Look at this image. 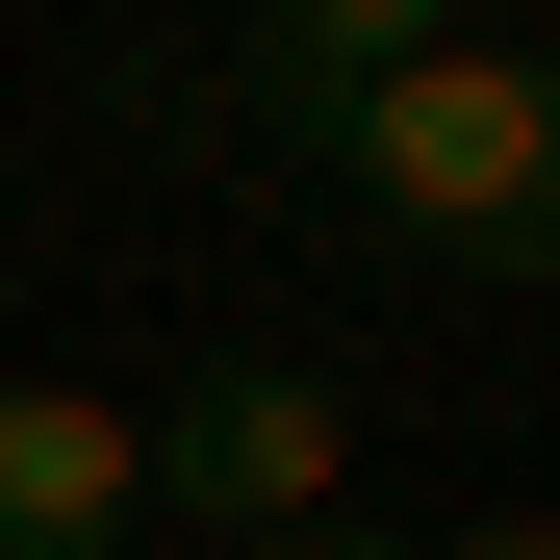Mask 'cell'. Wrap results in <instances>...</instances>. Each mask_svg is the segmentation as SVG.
I'll return each mask as SVG.
<instances>
[{"mask_svg":"<svg viewBox=\"0 0 560 560\" xmlns=\"http://www.w3.org/2000/svg\"><path fill=\"white\" fill-rule=\"evenodd\" d=\"M535 77H560V51H408V77H357V103L306 128V178H331L383 255L535 280Z\"/></svg>","mask_w":560,"mask_h":560,"instance_id":"1","label":"cell"},{"mask_svg":"<svg viewBox=\"0 0 560 560\" xmlns=\"http://www.w3.org/2000/svg\"><path fill=\"white\" fill-rule=\"evenodd\" d=\"M128 458H153V510H205V560H255V535H331L357 408H331V357H205Z\"/></svg>","mask_w":560,"mask_h":560,"instance_id":"2","label":"cell"},{"mask_svg":"<svg viewBox=\"0 0 560 560\" xmlns=\"http://www.w3.org/2000/svg\"><path fill=\"white\" fill-rule=\"evenodd\" d=\"M153 535V458L128 408H77V383H0V560H128Z\"/></svg>","mask_w":560,"mask_h":560,"instance_id":"3","label":"cell"},{"mask_svg":"<svg viewBox=\"0 0 560 560\" xmlns=\"http://www.w3.org/2000/svg\"><path fill=\"white\" fill-rule=\"evenodd\" d=\"M433 26H408V0H280V26L230 51V128H280V153H306L331 103H357V77H408Z\"/></svg>","mask_w":560,"mask_h":560,"instance_id":"4","label":"cell"},{"mask_svg":"<svg viewBox=\"0 0 560 560\" xmlns=\"http://www.w3.org/2000/svg\"><path fill=\"white\" fill-rule=\"evenodd\" d=\"M408 560H560V510H485V535H408Z\"/></svg>","mask_w":560,"mask_h":560,"instance_id":"5","label":"cell"},{"mask_svg":"<svg viewBox=\"0 0 560 560\" xmlns=\"http://www.w3.org/2000/svg\"><path fill=\"white\" fill-rule=\"evenodd\" d=\"M535 280H560V77H535Z\"/></svg>","mask_w":560,"mask_h":560,"instance_id":"6","label":"cell"},{"mask_svg":"<svg viewBox=\"0 0 560 560\" xmlns=\"http://www.w3.org/2000/svg\"><path fill=\"white\" fill-rule=\"evenodd\" d=\"M255 560H408V535H357V510H331V535H255Z\"/></svg>","mask_w":560,"mask_h":560,"instance_id":"7","label":"cell"}]
</instances>
